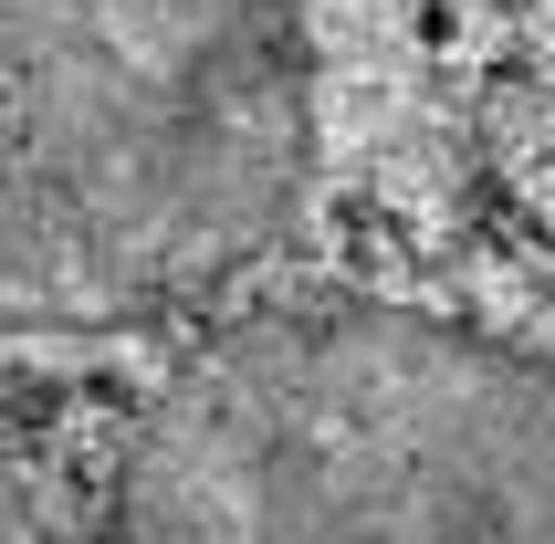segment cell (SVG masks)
<instances>
[{"label":"cell","mask_w":555,"mask_h":544,"mask_svg":"<svg viewBox=\"0 0 555 544\" xmlns=\"http://www.w3.org/2000/svg\"><path fill=\"white\" fill-rule=\"evenodd\" d=\"M314 105L283 0H0V335H126L283 251Z\"/></svg>","instance_id":"obj_1"},{"label":"cell","mask_w":555,"mask_h":544,"mask_svg":"<svg viewBox=\"0 0 555 544\" xmlns=\"http://www.w3.org/2000/svg\"><path fill=\"white\" fill-rule=\"evenodd\" d=\"M0 544H85L74 523H63V503L42 482H31V461L0 440Z\"/></svg>","instance_id":"obj_3"},{"label":"cell","mask_w":555,"mask_h":544,"mask_svg":"<svg viewBox=\"0 0 555 544\" xmlns=\"http://www.w3.org/2000/svg\"><path fill=\"white\" fill-rule=\"evenodd\" d=\"M85 544H555V357L420 303L242 314L126 429Z\"/></svg>","instance_id":"obj_2"}]
</instances>
